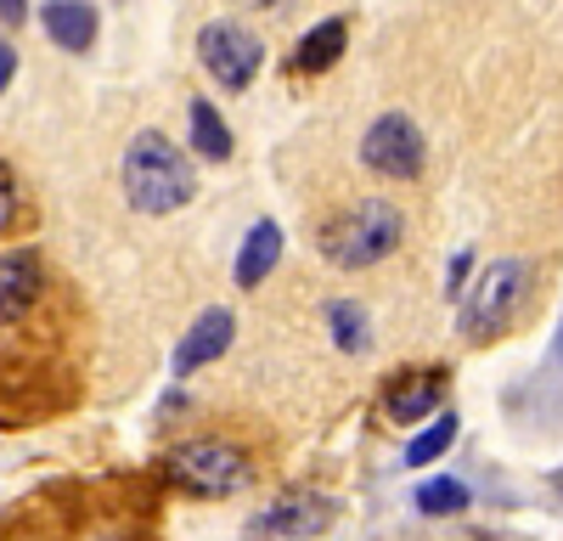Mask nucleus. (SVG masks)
Here are the masks:
<instances>
[{
    "label": "nucleus",
    "instance_id": "9b49d317",
    "mask_svg": "<svg viewBox=\"0 0 563 541\" xmlns=\"http://www.w3.org/2000/svg\"><path fill=\"white\" fill-rule=\"evenodd\" d=\"M40 29L52 34V45H63V52L79 57V52L97 45V7H85V0H45Z\"/></svg>",
    "mask_w": 563,
    "mask_h": 541
},
{
    "label": "nucleus",
    "instance_id": "f3484780",
    "mask_svg": "<svg viewBox=\"0 0 563 541\" xmlns=\"http://www.w3.org/2000/svg\"><path fill=\"white\" fill-rule=\"evenodd\" d=\"M417 508L440 519V514H462L467 508V485L462 479H429V485H417Z\"/></svg>",
    "mask_w": 563,
    "mask_h": 541
},
{
    "label": "nucleus",
    "instance_id": "20e7f679",
    "mask_svg": "<svg viewBox=\"0 0 563 541\" xmlns=\"http://www.w3.org/2000/svg\"><path fill=\"white\" fill-rule=\"evenodd\" d=\"M525 299H530V265L525 260H490L479 270L474 294L462 299V339L485 344V339L507 333L512 316L525 310Z\"/></svg>",
    "mask_w": 563,
    "mask_h": 541
},
{
    "label": "nucleus",
    "instance_id": "f257e3e1",
    "mask_svg": "<svg viewBox=\"0 0 563 541\" xmlns=\"http://www.w3.org/2000/svg\"><path fill=\"white\" fill-rule=\"evenodd\" d=\"M119 180H124V203L135 214H175V209H186L198 198V169L164 130L130 135Z\"/></svg>",
    "mask_w": 563,
    "mask_h": 541
},
{
    "label": "nucleus",
    "instance_id": "4468645a",
    "mask_svg": "<svg viewBox=\"0 0 563 541\" xmlns=\"http://www.w3.org/2000/svg\"><path fill=\"white\" fill-rule=\"evenodd\" d=\"M186 119H192V147L203 153V158H214V164H225L231 158V124L214 113V102H192L186 108Z\"/></svg>",
    "mask_w": 563,
    "mask_h": 541
},
{
    "label": "nucleus",
    "instance_id": "2eb2a0df",
    "mask_svg": "<svg viewBox=\"0 0 563 541\" xmlns=\"http://www.w3.org/2000/svg\"><path fill=\"white\" fill-rule=\"evenodd\" d=\"M327 322H333V344L350 350V355H361V350L372 344V333H366V310L350 305V299H333V305H327Z\"/></svg>",
    "mask_w": 563,
    "mask_h": 541
},
{
    "label": "nucleus",
    "instance_id": "a211bd4d",
    "mask_svg": "<svg viewBox=\"0 0 563 541\" xmlns=\"http://www.w3.org/2000/svg\"><path fill=\"white\" fill-rule=\"evenodd\" d=\"M23 214H29V198H23V180H18V169L0 158V238L7 232H18L23 225Z\"/></svg>",
    "mask_w": 563,
    "mask_h": 541
},
{
    "label": "nucleus",
    "instance_id": "1a4fd4ad",
    "mask_svg": "<svg viewBox=\"0 0 563 541\" xmlns=\"http://www.w3.org/2000/svg\"><path fill=\"white\" fill-rule=\"evenodd\" d=\"M231 333H238V322H231V310H225V305L203 310L198 322L186 328V339L175 344V361H169V373H175V378H192L198 367H209L214 355H225V350H231Z\"/></svg>",
    "mask_w": 563,
    "mask_h": 541
},
{
    "label": "nucleus",
    "instance_id": "0eeeda50",
    "mask_svg": "<svg viewBox=\"0 0 563 541\" xmlns=\"http://www.w3.org/2000/svg\"><path fill=\"white\" fill-rule=\"evenodd\" d=\"M333 525V503L327 496H316V490H288V496H276V503L249 525V536L254 541H305V536H316V530H327Z\"/></svg>",
    "mask_w": 563,
    "mask_h": 541
},
{
    "label": "nucleus",
    "instance_id": "7ed1b4c3",
    "mask_svg": "<svg viewBox=\"0 0 563 541\" xmlns=\"http://www.w3.org/2000/svg\"><path fill=\"white\" fill-rule=\"evenodd\" d=\"M158 468L186 496H231V490H243L254 479L249 451L231 445V440H186V445H169Z\"/></svg>",
    "mask_w": 563,
    "mask_h": 541
},
{
    "label": "nucleus",
    "instance_id": "412c9836",
    "mask_svg": "<svg viewBox=\"0 0 563 541\" xmlns=\"http://www.w3.org/2000/svg\"><path fill=\"white\" fill-rule=\"evenodd\" d=\"M29 18V0H0V23H7V29H18Z\"/></svg>",
    "mask_w": 563,
    "mask_h": 541
},
{
    "label": "nucleus",
    "instance_id": "39448f33",
    "mask_svg": "<svg viewBox=\"0 0 563 541\" xmlns=\"http://www.w3.org/2000/svg\"><path fill=\"white\" fill-rule=\"evenodd\" d=\"M198 63L214 74V85H225V90H249V85L260 79L265 45H260L254 29L220 18V23H203V29H198Z\"/></svg>",
    "mask_w": 563,
    "mask_h": 541
},
{
    "label": "nucleus",
    "instance_id": "f8f14e48",
    "mask_svg": "<svg viewBox=\"0 0 563 541\" xmlns=\"http://www.w3.org/2000/svg\"><path fill=\"white\" fill-rule=\"evenodd\" d=\"M344 45H350V23L344 18H327V23L305 29L299 45H294V74H327L344 57Z\"/></svg>",
    "mask_w": 563,
    "mask_h": 541
},
{
    "label": "nucleus",
    "instance_id": "6e6552de",
    "mask_svg": "<svg viewBox=\"0 0 563 541\" xmlns=\"http://www.w3.org/2000/svg\"><path fill=\"white\" fill-rule=\"evenodd\" d=\"M40 294H45V260L34 249H7L0 254V328L29 322Z\"/></svg>",
    "mask_w": 563,
    "mask_h": 541
},
{
    "label": "nucleus",
    "instance_id": "423d86ee",
    "mask_svg": "<svg viewBox=\"0 0 563 541\" xmlns=\"http://www.w3.org/2000/svg\"><path fill=\"white\" fill-rule=\"evenodd\" d=\"M361 164L384 180H411L429 164V147H422V130L406 113H384L372 119V130L361 135Z\"/></svg>",
    "mask_w": 563,
    "mask_h": 541
},
{
    "label": "nucleus",
    "instance_id": "5701e85b",
    "mask_svg": "<svg viewBox=\"0 0 563 541\" xmlns=\"http://www.w3.org/2000/svg\"><path fill=\"white\" fill-rule=\"evenodd\" d=\"M85 541H130L124 530H97V536H85Z\"/></svg>",
    "mask_w": 563,
    "mask_h": 541
},
{
    "label": "nucleus",
    "instance_id": "ddd939ff",
    "mask_svg": "<svg viewBox=\"0 0 563 541\" xmlns=\"http://www.w3.org/2000/svg\"><path fill=\"white\" fill-rule=\"evenodd\" d=\"M276 260H282V225L276 220L249 225V238L238 249V288H260L271 270H276Z\"/></svg>",
    "mask_w": 563,
    "mask_h": 541
},
{
    "label": "nucleus",
    "instance_id": "dca6fc26",
    "mask_svg": "<svg viewBox=\"0 0 563 541\" xmlns=\"http://www.w3.org/2000/svg\"><path fill=\"white\" fill-rule=\"evenodd\" d=\"M451 440H456V418L451 412H440V423H429L411 445H406V468H429L440 451H451Z\"/></svg>",
    "mask_w": 563,
    "mask_h": 541
},
{
    "label": "nucleus",
    "instance_id": "aec40b11",
    "mask_svg": "<svg viewBox=\"0 0 563 541\" xmlns=\"http://www.w3.org/2000/svg\"><path fill=\"white\" fill-rule=\"evenodd\" d=\"M467 265H474V254H456V260H451V283H445L451 294H462V288H467Z\"/></svg>",
    "mask_w": 563,
    "mask_h": 541
},
{
    "label": "nucleus",
    "instance_id": "f03ea898",
    "mask_svg": "<svg viewBox=\"0 0 563 541\" xmlns=\"http://www.w3.org/2000/svg\"><path fill=\"white\" fill-rule=\"evenodd\" d=\"M400 249V209L384 198H361L321 225V254L339 270H366Z\"/></svg>",
    "mask_w": 563,
    "mask_h": 541
},
{
    "label": "nucleus",
    "instance_id": "9d476101",
    "mask_svg": "<svg viewBox=\"0 0 563 541\" xmlns=\"http://www.w3.org/2000/svg\"><path fill=\"white\" fill-rule=\"evenodd\" d=\"M440 395H445V373L440 367H411V373H400L389 384L384 412H389V423H417V418H429L440 406Z\"/></svg>",
    "mask_w": 563,
    "mask_h": 541
},
{
    "label": "nucleus",
    "instance_id": "4be33fe9",
    "mask_svg": "<svg viewBox=\"0 0 563 541\" xmlns=\"http://www.w3.org/2000/svg\"><path fill=\"white\" fill-rule=\"evenodd\" d=\"M243 7H254V12H288L294 0H243Z\"/></svg>",
    "mask_w": 563,
    "mask_h": 541
},
{
    "label": "nucleus",
    "instance_id": "6ab92c4d",
    "mask_svg": "<svg viewBox=\"0 0 563 541\" xmlns=\"http://www.w3.org/2000/svg\"><path fill=\"white\" fill-rule=\"evenodd\" d=\"M12 79H18V45H12V40H0V97L12 90Z\"/></svg>",
    "mask_w": 563,
    "mask_h": 541
}]
</instances>
